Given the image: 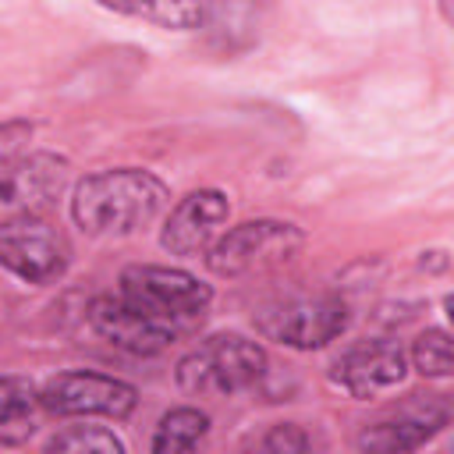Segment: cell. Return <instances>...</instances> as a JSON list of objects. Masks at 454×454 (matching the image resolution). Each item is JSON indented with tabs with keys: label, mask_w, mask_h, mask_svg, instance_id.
<instances>
[{
	"label": "cell",
	"mask_w": 454,
	"mask_h": 454,
	"mask_svg": "<svg viewBox=\"0 0 454 454\" xmlns=\"http://www.w3.org/2000/svg\"><path fill=\"white\" fill-rule=\"evenodd\" d=\"M167 202H170V188L160 174L142 167H110L74 184L71 216L92 238L131 234L153 223L167 209Z\"/></svg>",
	"instance_id": "cell-1"
},
{
	"label": "cell",
	"mask_w": 454,
	"mask_h": 454,
	"mask_svg": "<svg viewBox=\"0 0 454 454\" xmlns=\"http://www.w3.org/2000/svg\"><path fill=\"white\" fill-rule=\"evenodd\" d=\"M114 294L128 309L145 316L153 326L170 333L174 340L192 333L213 305V287L209 284H202L188 270L153 266V262H138V266L121 270Z\"/></svg>",
	"instance_id": "cell-2"
},
{
	"label": "cell",
	"mask_w": 454,
	"mask_h": 454,
	"mask_svg": "<svg viewBox=\"0 0 454 454\" xmlns=\"http://www.w3.org/2000/svg\"><path fill=\"white\" fill-rule=\"evenodd\" d=\"M266 348L241 333H213L177 362V387L192 397H234L262 383Z\"/></svg>",
	"instance_id": "cell-3"
},
{
	"label": "cell",
	"mask_w": 454,
	"mask_h": 454,
	"mask_svg": "<svg viewBox=\"0 0 454 454\" xmlns=\"http://www.w3.org/2000/svg\"><path fill=\"white\" fill-rule=\"evenodd\" d=\"M348 319V301L337 291H284L255 309L259 333L298 351L326 348L344 333Z\"/></svg>",
	"instance_id": "cell-4"
},
{
	"label": "cell",
	"mask_w": 454,
	"mask_h": 454,
	"mask_svg": "<svg viewBox=\"0 0 454 454\" xmlns=\"http://www.w3.org/2000/svg\"><path fill=\"white\" fill-rule=\"evenodd\" d=\"M305 248V234L298 223L287 220H245L231 231H223L209 252L206 266L216 277H252L270 273L298 259Z\"/></svg>",
	"instance_id": "cell-5"
},
{
	"label": "cell",
	"mask_w": 454,
	"mask_h": 454,
	"mask_svg": "<svg viewBox=\"0 0 454 454\" xmlns=\"http://www.w3.org/2000/svg\"><path fill=\"white\" fill-rule=\"evenodd\" d=\"M39 401H43V411L60 419H85V415L128 419L138 404V390L128 380L106 376L96 369H67L43 383Z\"/></svg>",
	"instance_id": "cell-6"
},
{
	"label": "cell",
	"mask_w": 454,
	"mask_h": 454,
	"mask_svg": "<svg viewBox=\"0 0 454 454\" xmlns=\"http://www.w3.org/2000/svg\"><path fill=\"white\" fill-rule=\"evenodd\" d=\"M67 184V160L53 153H25L0 170V227L50 220Z\"/></svg>",
	"instance_id": "cell-7"
},
{
	"label": "cell",
	"mask_w": 454,
	"mask_h": 454,
	"mask_svg": "<svg viewBox=\"0 0 454 454\" xmlns=\"http://www.w3.org/2000/svg\"><path fill=\"white\" fill-rule=\"evenodd\" d=\"M71 262L64 231L50 220H25L0 227V266L25 284H53Z\"/></svg>",
	"instance_id": "cell-8"
},
{
	"label": "cell",
	"mask_w": 454,
	"mask_h": 454,
	"mask_svg": "<svg viewBox=\"0 0 454 454\" xmlns=\"http://www.w3.org/2000/svg\"><path fill=\"white\" fill-rule=\"evenodd\" d=\"M450 422V404L440 394L404 401L401 408L365 422L355 436L358 454H411Z\"/></svg>",
	"instance_id": "cell-9"
},
{
	"label": "cell",
	"mask_w": 454,
	"mask_h": 454,
	"mask_svg": "<svg viewBox=\"0 0 454 454\" xmlns=\"http://www.w3.org/2000/svg\"><path fill=\"white\" fill-rule=\"evenodd\" d=\"M404 376H408V355L390 337L358 340L333 362V380L358 401L394 390Z\"/></svg>",
	"instance_id": "cell-10"
},
{
	"label": "cell",
	"mask_w": 454,
	"mask_h": 454,
	"mask_svg": "<svg viewBox=\"0 0 454 454\" xmlns=\"http://www.w3.org/2000/svg\"><path fill=\"white\" fill-rule=\"evenodd\" d=\"M227 213H231V202H227L223 192H216V188L188 192L170 209V216L163 223V234H160V245L170 255H181V259L206 255L209 245L220 238V227L227 223Z\"/></svg>",
	"instance_id": "cell-11"
},
{
	"label": "cell",
	"mask_w": 454,
	"mask_h": 454,
	"mask_svg": "<svg viewBox=\"0 0 454 454\" xmlns=\"http://www.w3.org/2000/svg\"><path fill=\"white\" fill-rule=\"evenodd\" d=\"M85 316H89V326H92L96 337H103L106 344H114L117 351H128V355H160L174 344L170 333H163L145 316L128 309L114 291L92 298Z\"/></svg>",
	"instance_id": "cell-12"
},
{
	"label": "cell",
	"mask_w": 454,
	"mask_h": 454,
	"mask_svg": "<svg viewBox=\"0 0 454 454\" xmlns=\"http://www.w3.org/2000/svg\"><path fill=\"white\" fill-rule=\"evenodd\" d=\"M39 390L25 376H0V443H25L39 426Z\"/></svg>",
	"instance_id": "cell-13"
},
{
	"label": "cell",
	"mask_w": 454,
	"mask_h": 454,
	"mask_svg": "<svg viewBox=\"0 0 454 454\" xmlns=\"http://www.w3.org/2000/svg\"><path fill=\"white\" fill-rule=\"evenodd\" d=\"M206 433H209L206 411H199L192 404L170 408V411H163V419L153 429L149 454H199Z\"/></svg>",
	"instance_id": "cell-14"
},
{
	"label": "cell",
	"mask_w": 454,
	"mask_h": 454,
	"mask_svg": "<svg viewBox=\"0 0 454 454\" xmlns=\"http://www.w3.org/2000/svg\"><path fill=\"white\" fill-rule=\"evenodd\" d=\"M106 11L114 14H124V18H138V21H153L160 28H199L209 21V7L206 4H170V0H156V4H103Z\"/></svg>",
	"instance_id": "cell-15"
},
{
	"label": "cell",
	"mask_w": 454,
	"mask_h": 454,
	"mask_svg": "<svg viewBox=\"0 0 454 454\" xmlns=\"http://www.w3.org/2000/svg\"><path fill=\"white\" fill-rule=\"evenodd\" d=\"M43 454H124V443L106 426H67L46 443Z\"/></svg>",
	"instance_id": "cell-16"
},
{
	"label": "cell",
	"mask_w": 454,
	"mask_h": 454,
	"mask_svg": "<svg viewBox=\"0 0 454 454\" xmlns=\"http://www.w3.org/2000/svg\"><path fill=\"white\" fill-rule=\"evenodd\" d=\"M411 362H415V369H419L426 380H447V376H450V365H454L450 333L440 330V326L419 333V340H415V348H411Z\"/></svg>",
	"instance_id": "cell-17"
},
{
	"label": "cell",
	"mask_w": 454,
	"mask_h": 454,
	"mask_svg": "<svg viewBox=\"0 0 454 454\" xmlns=\"http://www.w3.org/2000/svg\"><path fill=\"white\" fill-rule=\"evenodd\" d=\"M259 454H312V436L298 422H277L259 436Z\"/></svg>",
	"instance_id": "cell-18"
},
{
	"label": "cell",
	"mask_w": 454,
	"mask_h": 454,
	"mask_svg": "<svg viewBox=\"0 0 454 454\" xmlns=\"http://www.w3.org/2000/svg\"><path fill=\"white\" fill-rule=\"evenodd\" d=\"M28 138H32V124L28 121H4L0 124V163H14L25 156L28 149Z\"/></svg>",
	"instance_id": "cell-19"
}]
</instances>
